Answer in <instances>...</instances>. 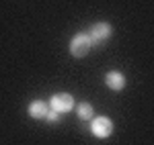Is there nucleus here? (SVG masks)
Listing matches in <instances>:
<instances>
[{"label": "nucleus", "mask_w": 154, "mask_h": 145, "mask_svg": "<svg viewBox=\"0 0 154 145\" xmlns=\"http://www.w3.org/2000/svg\"><path fill=\"white\" fill-rule=\"evenodd\" d=\"M91 131L95 137H101V139H107L109 135L113 133V121L109 117H97V119H91Z\"/></svg>", "instance_id": "7ed1b4c3"}, {"label": "nucleus", "mask_w": 154, "mask_h": 145, "mask_svg": "<svg viewBox=\"0 0 154 145\" xmlns=\"http://www.w3.org/2000/svg\"><path fill=\"white\" fill-rule=\"evenodd\" d=\"M76 104H74V98L70 94H66V92H60V94H54L51 100H49V109L58 110L60 115H64V112H70Z\"/></svg>", "instance_id": "20e7f679"}, {"label": "nucleus", "mask_w": 154, "mask_h": 145, "mask_svg": "<svg viewBox=\"0 0 154 145\" xmlns=\"http://www.w3.org/2000/svg\"><path fill=\"white\" fill-rule=\"evenodd\" d=\"M105 84L113 90V92H121L123 88H125V76L117 70H111V72H107L105 76Z\"/></svg>", "instance_id": "39448f33"}, {"label": "nucleus", "mask_w": 154, "mask_h": 145, "mask_svg": "<svg viewBox=\"0 0 154 145\" xmlns=\"http://www.w3.org/2000/svg\"><path fill=\"white\" fill-rule=\"evenodd\" d=\"M60 119H62V115H60L58 110L49 109V110H48V115H45V119H43V121H48L49 125H56V123H60Z\"/></svg>", "instance_id": "6e6552de"}, {"label": "nucleus", "mask_w": 154, "mask_h": 145, "mask_svg": "<svg viewBox=\"0 0 154 145\" xmlns=\"http://www.w3.org/2000/svg\"><path fill=\"white\" fill-rule=\"evenodd\" d=\"M111 35H113V27L109 23H95L91 27V31H88V37L93 41V45H101V43L109 41Z\"/></svg>", "instance_id": "f03ea898"}, {"label": "nucleus", "mask_w": 154, "mask_h": 145, "mask_svg": "<svg viewBox=\"0 0 154 145\" xmlns=\"http://www.w3.org/2000/svg\"><path fill=\"white\" fill-rule=\"evenodd\" d=\"M91 49H93V41H91L88 33H76V35L72 37L70 53L74 55V57H84Z\"/></svg>", "instance_id": "f257e3e1"}, {"label": "nucleus", "mask_w": 154, "mask_h": 145, "mask_svg": "<svg viewBox=\"0 0 154 145\" xmlns=\"http://www.w3.org/2000/svg\"><path fill=\"white\" fill-rule=\"evenodd\" d=\"M27 110H29V115L33 119H45V115L49 110V102H45V100H33L27 106Z\"/></svg>", "instance_id": "423d86ee"}, {"label": "nucleus", "mask_w": 154, "mask_h": 145, "mask_svg": "<svg viewBox=\"0 0 154 145\" xmlns=\"http://www.w3.org/2000/svg\"><path fill=\"white\" fill-rule=\"evenodd\" d=\"M74 109H76L78 119H82V121H91V119L95 117V109H93V104H88V102H80V104L74 106Z\"/></svg>", "instance_id": "0eeeda50"}]
</instances>
